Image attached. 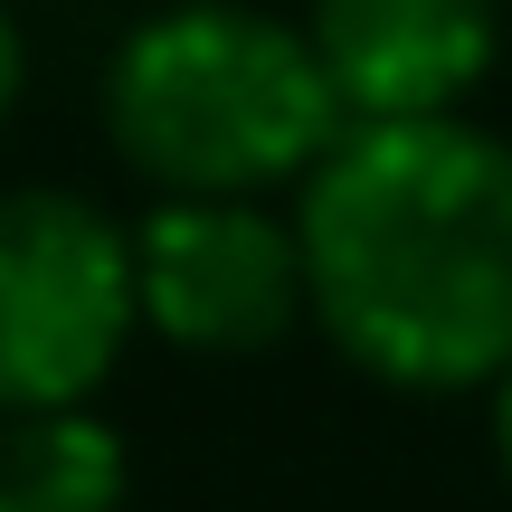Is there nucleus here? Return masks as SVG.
<instances>
[{"label": "nucleus", "mask_w": 512, "mask_h": 512, "mask_svg": "<svg viewBox=\"0 0 512 512\" xmlns=\"http://www.w3.org/2000/svg\"><path fill=\"white\" fill-rule=\"evenodd\" d=\"M133 304L143 332L209 361L275 351L294 323H313L304 238L266 200H162L133 228Z\"/></svg>", "instance_id": "20e7f679"}, {"label": "nucleus", "mask_w": 512, "mask_h": 512, "mask_svg": "<svg viewBox=\"0 0 512 512\" xmlns=\"http://www.w3.org/2000/svg\"><path fill=\"white\" fill-rule=\"evenodd\" d=\"M19 86H29V48H19V29H10V10H0V124H10V105H19Z\"/></svg>", "instance_id": "0eeeda50"}, {"label": "nucleus", "mask_w": 512, "mask_h": 512, "mask_svg": "<svg viewBox=\"0 0 512 512\" xmlns=\"http://www.w3.org/2000/svg\"><path fill=\"white\" fill-rule=\"evenodd\" d=\"M494 456H503V475H512V370L494 380Z\"/></svg>", "instance_id": "6e6552de"}, {"label": "nucleus", "mask_w": 512, "mask_h": 512, "mask_svg": "<svg viewBox=\"0 0 512 512\" xmlns=\"http://www.w3.org/2000/svg\"><path fill=\"white\" fill-rule=\"evenodd\" d=\"M133 332H143L133 228H114L76 190H10L0 200V418L86 408Z\"/></svg>", "instance_id": "7ed1b4c3"}, {"label": "nucleus", "mask_w": 512, "mask_h": 512, "mask_svg": "<svg viewBox=\"0 0 512 512\" xmlns=\"http://www.w3.org/2000/svg\"><path fill=\"white\" fill-rule=\"evenodd\" d=\"M124 437L95 408L0 418V512H124Z\"/></svg>", "instance_id": "423d86ee"}, {"label": "nucleus", "mask_w": 512, "mask_h": 512, "mask_svg": "<svg viewBox=\"0 0 512 512\" xmlns=\"http://www.w3.org/2000/svg\"><path fill=\"white\" fill-rule=\"evenodd\" d=\"M304 304L361 380L408 399L512 370V143L465 114L351 124L294 200Z\"/></svg>", "instance_id": "f257e3e1"}, {"label": "nucleus", "mask_w": 512, "mask_h": 512, "mask_svg": "<svg viewBox=\"0 0 512 512\" xmlns=\"http://www.w3.org/2000/svg\"><path fill=\"white\" fill-rule=\"evenodd\" d=\"M105 133L162 200H266L351 133L304 29L238 0L152 10L105 67Z\"/></svg>", "instance_id": "f03ea898"}, {"label": "nucleus", "mask_w": 512, "mask_h": 512, "mask_svg": "<svg viewBox=\"0 0 512 512\" xmlns=\"http://www.w3.org/2000/svg\"><path fill=\"white\" fill-rule=\"evenodd\" d=\"M304 38L351 124H427L494 76L503 0H313Z\"/></svg>", "instance_id": "39448f33"}]
</instances>
